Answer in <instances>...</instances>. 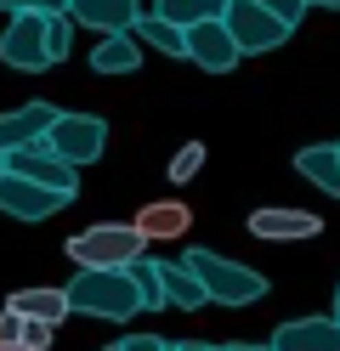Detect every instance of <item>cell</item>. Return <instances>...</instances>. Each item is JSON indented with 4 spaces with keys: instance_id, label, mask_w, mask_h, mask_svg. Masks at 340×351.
<instances>
[{
    "instance_id": "obj_18",
    "label": "cell",
    "mask_w": 340,
    "mask_h": 351,
    "mask_svg": "<svg viewBox=\"0 0 340 351\" xmlns=\"http://www.w3.org/2000/svg\"><path fill=\"white\" fill-rule=\"evenodd\" d=\"M159 289H165V306H181V312H199L204 306L199 278L181 267V261H159Z\"/></svg>"
},
{
    "instance_id": "obj_17",
    "label": "cell",
    "mask_w": 340,
    "mask_h": 351,
    "mask_svg": "<svg viewBox=\"0 0 340 351\" xmlns=\"http://www.w3.org/2000/svg\"><path fill=\"white\" fill-rule=\"evenodd\" d=\"M6 312H17V317H34V323H63L68 317V300H63V289H17L12 300H6Z\"/></svg>"
},
{
    "instance_id": "obj_7",
    "label": "cell",
    "mask_w": 340,
    "mask_h": 351,
    "mask_svg": "<svg viewBox=\"0 0 340 351\" xmlns=\"http://www.w3.org/2000/svg\"><path fill=\"white\" fill-rule=\"evenodd\" d=\"M6 170L23 176V182H34V187H45V193H63V199H74V193H80V170H74V165H63L57 153H45L40 142L6 153Z\"/></svg>"
},
{
    "instance_id": "obj_26",
    "label": "cell",
    "mask_w": 340,
    "mask_h": 351,
    "mask_svg": "<svg viewBox=\"0 0 340 351\" xmlns=\"http://www.w3.org/2000/svg\"><path fill=\"white\" fill-rule=\"evenodd\" d=\"M256 6H261V12H272V17H278V23H289V29L301 23V12H306L301 0H256Z\"/></svg>"
},
{
    "instance_id": "obj_14",
    "label": "cell",
    "mask_w": 340,
    "mask_h": 351,
    "mask_svg": "<svg viewBox=\"0 0 340 351\" xmlns=\"http://www.w3.org/2000/svg\"><path fill=\"white\" fill-rule=\"evenodd\" d=\"M131 227L142 232V244H165V238H181L193 227V210L181 199H153V204H142V215H136Z\"/></svg>"
},
{
    "instance_id": "obj_13",
    "label": "cell",
    "mask_w": 340,
    "mask_h": 351,
    "mask_svg": "<svg viewBox=\"0 0 340 351\" xmlns=\"http://www.w3.org/2000/svg\"><path fill=\"white\" fill-rule=\"evenodd\" d=\"M249 232L267 238V244H289V238H317L324 221L312 210H256L249 215Z\"/></svg>"
},
{
    "instance_id": "obj_12",
    "label": "cell",
    "mask_w": 340,
    "mask_h": 351,
    "mask_svg": "<svg viewBox=\"0 0 340 351\" xmlns=\"http://www.w3.org/2000/svg\"><path fill=\"white\" fill-rule=\"evenodd\" d=\"M272 351H340V323L335 317H295L272 335Z\"/></svg>"
},
{
    "instance_id": "obj_21",
    "label": "cell",
    "mask_w": 340,
    "mask_h": 351,
    "mask_svg": "<svg viewBox=\"0 0 340 351\" xmlns=\"http://www.w3.org/2000/svg\"><path fill=\"white\" fill-rule=\"evenodd\" d=\"M131 289H136V300H142V312H159V306H165V289H159V261H131Z\"/></svg>"
},
{
    "instance_id": "obj_35",
    "label": "cell",
    "mask_w": 340,
    "mask_h": 351,
    "mask_svg": "<svg viewBox=\"0 0 340 351\" xmlns=\"http://www.w3.org/2000/svg\"><path fill=\"white\" fill-rule=\"evenodd\" d=\"M108 351H120V346H108Z\"/></svg>"
},
{
    "instance_id": "obj_32",
    "label": "cell",
    "mask_w": 340,
    "mask_h": 351,
    "mask_svg": "<svg viewBox=\"0 0 340 351\" xmlns=\"http://www.w3.org/2000/svg\"><path fill=\"white\" fill-rule=\"evenodd\" d=\"M317 6H335V12H340V0H317Z\"/></svg>"
},
{
    "instance_id": "obj_20",
    "label": "cell",
    "mask_w": 340,
    "mask_h": 351,
    "mask_svg": "<svg viewBox=\"0 0 340 351\" xmlns=\"http://www.w3.org/2000/svg\"><path fill=\"white\" fill-rule=\"evenodd\" d=\"M227 0H153V17H165L170 29H193V23H210L221 17Z\"/></svg>"
},
{
    "instance_id": "obj_9",
    "label": "cell",
    "mask_w": 340,
    "mask_h": 351,
    "mask_svg": "<svg viewBox=\"0 0 340 351\" xmlns=\"http://www.w3.org/2000/svg\"><path fill=\"white\" fill-rule=\"evenodd\" d=\"M63 17L97 29V34H131V23L142 17V0H68Z\"/></svg>"
},
{
    "instance_id": "obj_37",
    "label": "cell",
    "mask_w": 340,
    "mask_h": 351,
    "mask_svg": "<svg viewBox=\"0 0 340 351\" xmlns=\"http://www.w3.org/2000/svg\"><path fill=\"white\" fill-rule=\"evenodd\" d=\"M335 153H340V142H335Z\"/></svg>"
},
{
    "instance_id": "obj_33",
    "label": "cell",
    "mask_w": 340,
    "mask_h": 351,
    "mask_svg": "<svg viewBox=\"0 0 340 351\" xmlns=\"http://www.w3.org/2000/svg\"><path fill=\"white\" fill-rule=\"evenodd\" d=\"M0 176H6V153H0Z\"/></svg>"
},
{
    "instance_id": "obj_3",
    "label": "cell",
    "mask_w": 340,
    "mask_h": 351,
    "mask_svg": "<svg viewBox=\"0 0 340 351\" xmlns=\"http://www.w3.org/2000/svg\"><path fill=\"white\" fill-rule=\"evenodd\" d=\"M68 312L80 317H102V323H125L142 312V300L131 289V272H74V283L63 289Z\"/></svg>"
},
{
    "instance_id": "obj_1",
    "label": "cell",
    "mask_w": 340,
    "mask_h": 351,
    "mask_svg": "<svg viewBox=\"0 0 340 351\" xmlns=\"http://www.w3.org/2000/svg\"><path fill=\"white\" fill-rule=\"evenodd\" d=\"M181 267L199 278L204 300H216V306H256V300L267 295V278H261L256 267L227 261V255H216V250H188V255H181Z\"/></svg>"
},
{
    "instance_id": "obj_25",
    "label": "cell",
    "mask_w": 340,
    "mask_h": 351,
    "mask_svg": "<svg viewBox=\"0 0 340 351\" xmlns=\"http://www.w3.org/2000/svg\"><path fill=\"white\" fill-rule=\"evenodd\" d=\"M52 335H57L52 323H34V317H23V335H17V346H23V351H45V346H52Z\"/></svg>"
},
{
    "instance_id": "obj_23",
    "label": "cell",
    "mask_w": 340,
    "mask_h": 351,
    "mask_svg": "<svg viewBox=\"0 0 340 351\" xmlns=\"http://www.w3.org/2000/svg\"><path fill=\"white\" fill-rule=\"evenodd\" d=\"M199 165H204V147H199V142H188V147H181L176 159H170V182H193Z\"/></svg>"
},
{
    "instance_id": "obj_29",
    "label": "cell",
    "mask_w": 340,
    "mask_h": 351,
    "mask_svg": "<svg viewBox=\"0 0 340 351\" xmlns=\"http://www.w3.org/2000/svg\"><path fill=\"white\" fill-rule=\"evenodd\" d=\"M170 351H216V346H204V340H176Z\"/></svg>"
},
{
    "instance_id": "obj_16",
    "label": "cell",
    "mask_w": 340,
    "mask_h": 351,
    "mask_svg": "<svg viewBox=\"0 0 340 351\" xmlns=\"http://www.w3.org/2000/svg\"><path fill=\"white\" fill-rule=\"evenodd\" d=\"M91 69L97 74H136L142 69V46L131 34H102L97 51H91Z\"/></svg>"
},
{
    "instance_id": "obj_30",
    "label": "cell",
    "mask_w": 340,
    "mask_h": 351,
    "mask_svg": "<svg viewBox=\"0 0 340 351\" xmlns=\"http://www.w3.org/2000/svg\"><path fill=\"white\" fill-rule=\"evenodd\" d=\"M216 351H272V346H249V340H233V346H216Z\"/></svg>"
},
{
    "instance_id": "obj_10",
    "label": "cell",
    "mask_w": 340,
    "mask_h": 351,
    "mask_svg": "<svg viewBox=\"0 0 340 351\" xmlns=\"http://www.w3.org/2000/svg\"><path fill=\"white\" fill-rule=\"evenodd\" d=\"M68 199L63 193H45V187H34V182H23V176H0V210L6 215H17V221H45V215H57Z\"/></svg>"
},
{
    "instance_id": "obj_28",
    "label": "cell",
    "mask_w": 340,
    "mask_h": 351,
    "mask_svg": "<svg viewBox=\"0 0 340 351\" xmlns=\"http://www.w3.org/2000/svg\"><path fill=\"white\" fill-rule=\"evenodd\" d=\"M120 351H170V340H159V335H131V340H120Z\"/></svg>"
},
{
    "instance_id": "obj_36",
    "label": "cell",
    "mask_w": 340,
    "mask_h": 351,
    "mask_svg": "<svg viewBox=\"0 0 340 351\" xmlns=\"http://www.w3.org/2000/svg\"><path fill=\"white\" fill-rule=\"evenodd\" d=\"M12 351H23V346H12Z\"/></svg>"
},
{
    "instance_id": "obj_2",
    "label": "cell",
    "mask_w": 340,
    "mask_h": 351,
    "mask_svg": "<svg viewBox=\"0 0 340 351\" xmlns=\"http://www.w3.org/2000/svg\"><path fill=\"white\" fill-rule=\"evenodd\" d=\"M142 232L131 221H97L68 238V261H74L80 272H125L131 261H142Z\"/></svg>"
},
{
    "instance_id": "obj_19",
    "label": "cell",
    "mask_w": 340,
    "mask_h": 351,
    "mask_svg": "<svg viewBox=\"0 0 340 351\" xmlns=\"http://www.w3.org/2000/svg\"><path fill=\"white\" fill-rule=\"evenodd\" d=\"M131 40H136V46L165 51V57H188V40H181V29H170L165 17H153V12H142V17L131 23Z\"/></svg>"
},
{
    "instance_id": "obj_31",
    "label": "cell",
    "mask_w": 340,
    "mask_h": 351,
    "mask_svg": "<svg viewBox=\"0 0 340 351\" xmlns=\"http://www.w3.org/2000/svg\"><path fill=\"white\" fill-rule=\"evenodd\" d=\"M335 323H340V289H335Z\"/></svg>"
},
{
    "instance_id": "obj_4",
    "label": "cell",
    "mask_w": 340,
    "mask_h": 351,
    "mask_svg": "<svg viewBox=\"0 0 340 351\" xmlns=\"http://www.w3.org/2000/svg\"><path fill=\"white\" fill-rule=\"evenodd\" d=\"M40 147L45 153H57L63 165H91V159H102V147H108V125L97 119V114H57L52 119V130L40 136Z\"/></svg>"
},
{
    "instance_id": "obj_11",
    "label": "cell",
    "mask_w": 340,
    "mask_h": 351,
    "mask_svg": "<svg viewBox=\"0 0 340 351\" xmlns=\"http://www.w3.org/2000/svg\"><path fill=\"white\" fill-rule=\"evenodd\" d=\"M57 108L52 102H29V108H12V114H0V153H17V147H34L45 130H52Z\"/></svg>"
},
{
    "instance_id": "obj_22",
    "label": "cell",
    "mask_w": 340,
    "mask_h": 351,
    "mask_svg": "<svg viewBox=\"0 0 340 351\" xmlns=\"http://www.w3.org/2000/svg\"><path fill=\"white\" fill-rule=\"evenodd\" d=\"M68 40H74V23L57 12V17H45V51H52V62L68 57Z\"/></svg>"
},
{
    "instance_id": "obj_5",
    "label": "cell",
    "mask_w": 340,
    "mask_h": 351,
    "mask_svg": "<svg viewBox=\"0 0 340 351\" xmlns=\"http://www.w3.org/2000/svg\"><path fill=\"white\" fill-rule=\"evenodd\" d=\"M221 29L233 34L238 57H249V51H272V46H284V40L295 34V29L278 23L272 12H261L256 0H227V6H221Z\"/></svg>"
},
{
    "instance_id": "obj_8",
    "label": "cell",
    "mask_w": 340,
    "mask_h": 351,
    "mask_svg": "<svg viewBox=\"0 0 340 351\" xmlns=\"http://www.w3.org/2000/svg\"><path fill=\"white\" fill-rule=\"evenodd\" d=\"M181 40H188V57L199 62L204 74H233V69H238V46H233V34L221 29V17L181 29Z\"/></svg>"
},
{
    "instance_id": "obj_34",
    "label": "cell",
    "mask_w": 340,
    "mask_h": 351,
    "mask_svg": "<svg viewBox=\"0 0 340 351\" xmlns=\"http://www.w3.org/2000/svg\"><path fill=\"white\" fill-rule=\"evenodd\" d=\"M301 6H317V0H301Z\"/></svg>"
},
{
    "instance_id": "obj_27",
    "label": "cell",
    "mask_w": 340,
    "mask_h": 351,
    "mask_svg": "<svg viewBox=\"0 0 340 351\" xmlns=\"http://www.w3.org/2000/svg\"><path fill=\"white\" fill-rule=\"evenodd\" d=\"M17 335H23V317H17V312H0V351H12Z\"/></svg>"
},
{
    "instance_id": "obj_24",
    "label": "cell",
    "mask_w": 340,
    "mask_h": 351,
    "mask_svg": "<svg viewBox=\"0 0 340 351\" xmlns=\"http://www.w3.org/2000/svg\"><path fill=\"white\" fill-rule=\"evenodd\" d=\"M68 6V0H0V12H12V17H23V12H34V17H57Z\"/></svg>"
},
{
    "instance_id": "obj_6",
    "label": "cell",
    "mask_w": 340,
    "mask_h": 351,
    "mask_svg": "<svg viewBox=\"0 0 340 351\" xmlns=\"http://www.w3.org/2000/svg\"><path fill=\"white\" fill-rule=\"evenodd\" d=\"M0 62H6V69H23V74L52 69V51H45V17H34V12L12 17L6 34H0Z\"/></svg>"
},
{
    "instance_id": "obj_15",
    "label": "cell",
    "mask_w": 340,
    "mask_h": 351,
    "mask_svg": "<svg viewBox=\"0 0 340 351\" xmlns=\"http://www.w3.org/2000/svg\"><path fill=\"white\" fill-rule=\"evenodd\" d=\"M295 170H301L312 187H324L329 199H340V153H335V142H329V147H324V142H317V147H301V153H295Z\"/></svg>"
}]
</instances>
